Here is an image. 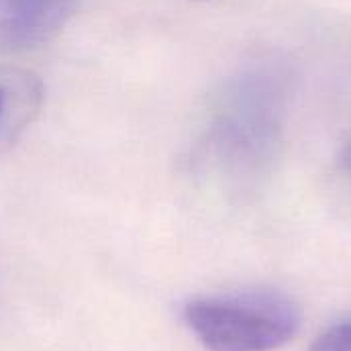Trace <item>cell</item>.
<instances>
[{"label": "cell", "mask_w": 351, "mask_h": 351, "mask_svg": "<svg viewBox=\"0 0 351 351\" xmlns=\"http://www.w3.org/2000/svg\"><path fill=\"white\" fill-rule=\"evenodd\" d=\"M184 321L208 351H274L300 329L298 306L278 292H241L196 298Z\"/></svg>", "instance_id": "obj_1"}, {"label": "cell", "mask_w": 351, "mask_h": 351, "mask_svg": "<svg viewBox=\"0 0 351 351\" xmlns=\"http://www.w3.org/2000/svg\"><path fill=\"white\" fill-rule=\"evenodd\" d=\"M74 0H0V47L27 51L51 41L70 19Z\"/></svg>", "instance_id": "obj_2"}, {"label": "cell", "mask_w": 351, "mask_h": 351, "mask_svg": "<svg viewBox=\"0 0 351 351\" xmlns=\"http://www.w3.org/2000/svg\"><path fill=\"white\" fill-rule=\"evenodd\" d=\"M308 351H351V321L337 323L323 331Z\"/></svg>", "instance_id": "obj_3"}, {"label": "cell", "mask_w": 351, "mask_h": 351, "mask_svg": "<svg viewBox=\"0 0 351 351\" xmlns=\"http://www.w3.org/2000/svg\"><path fill=\"white\" fill-rule=\"evenodd\" d=\"M2 112H4V92L0 88V119H2Z\"/></svg>", "instance_id": "obj_4"}]
</instances>
